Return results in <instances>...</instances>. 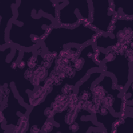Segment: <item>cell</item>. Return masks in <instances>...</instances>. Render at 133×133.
<instances>
[{"label": "cell", "mask_w": 133, "mask_h": 133, "mask_svg": "<svg viewBox=\"0 0 133 133\" xmlns=\"http://www.w3.org/2000/svg\"><path fill=\"white\" fill-rule=\"evenodd\" d=\"M16 16L10 23L7 35L8 44L20 49L31 50L41 44L55 20L46 15H37L23 1L15 7Z\"/></svg>", "instance_id": "1"}, {"label": "cell", "mask_w": 133, "mask_h": 133, "mask_svg": "<svg viewBox=\"0 0 133 133\" xmlns=\"http://www.w3.org/2000/svg\"><path fill=\"white\" fill-rule=\"evenodd\" d=\"M99 34L84 22L73 28L55 24L42 41L41 45L47 52L58 54L68 46L75 45L82 48L94 42Z\"/></svg>", "instance_id": "2"}, {"label": "cell", "mask_w": 133, "mask_h": 133, "mask_svg": "<svg viewBox=\"0 0 133 133\" xmlns=\"http://www.w3.org/2000/svg\"><path fill=\"white\" fill-rule=\"evenodd\" d=\"M11 83L7 84L6 101L1 107V124H3L5 129L10 127L16 129L22 125L23 119L27 118L31 107L21 100Z\"/></svg>", "instance_id": "3"}, {"label": "cell", "mask_w": 133, "mask_h": 133, "mask_svg": "<svg viewBox=\"0 0 133 133\" xmlns=\"http://www.w3.org/2000/svg\"><path fill=\"white\" fill-rule=\"evenodd\" d=\"M56 25L73 28L90 21L89 1H58Z\"/></svg>", "instance_id": "4"}, {"label": "cell", "mask_w": 133, "mask_h": 133, "mask_svg": "<svg viewBox=\"0 0 133 133\" xmlns=\"http://www.w3.org/2000/svg\"><path fill=\"white\" fill-rule=\"evenodd\" d=\"M101 70L112 76L115 86L123 92L132 81V62L125 53H117L102 62Z\"/></svg>", "instance_id": "5"}, {"label": "cell", "mask_w": 133, "mask_h": 133, "mask_svg": "<svg viewBox=\"0 0 133 133\" xmlns=\"http://www.w3.org/2000/svg\"><path fill=\"white\" fill-rule=\"evenodd\" d=\"M90 21L88 25L99 33L108 34L116 18L112 1L90 0Z\"/></svg>", "instance_id": "6"}, {"label": "cell", "mask_w": 133, "mask_h": 133, "mask_svg": "<svg viewBox=\"0 0 133 133\" xmlns=\"http://www.w3.org/2000/svg\"><path fill=\"white\" fill-rule=\"evenodd\" d=\"M94 85L101 87L107 99L111 98L109 108L116 115L123 117L124 116V99L122 91L115 85L111 75L104 73L101 77L96 82Z\"/></svg>", "instance_id": "7"}, {"label": "cell", "mask_w": 133, "mask_h": 133, "mask_svg": "<svg viewBox=\"0 0 133 133\" xmlns=\"http://www.w3.org/2000/svg\"><path fill=\"white\" fill-rule=\"evenodd\" d=\"M92 116L96 124H100L102 129H105L107 132H113V129H114L115 126L122 118L115 115L109 108L105 105L101 107L99 110L92 112Z\"/></svg>", "instance_id": "8"}, {"label": "cell", "mask_w": 133, "mask_h": 133, "mask_svg": "<svg viewBox=\"0 0 133 133\" xmlns=\"http://www.w3.org/2000/svg\"><path fill=\"white\" fill-rule=\"evenodd\" d=\"M18 1L12 2L10 4L4 5L3 9L1 11L0 23V47L2 48L8 45L7 35V31L11 21L14 20L16 16L15 7Z\"/></svg>", "instance_id": "9"}]
</instances>
